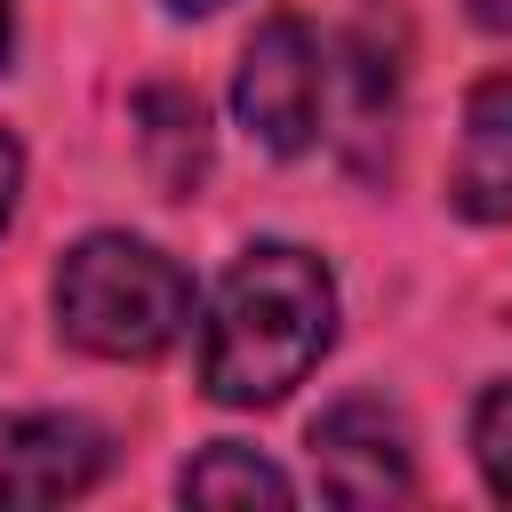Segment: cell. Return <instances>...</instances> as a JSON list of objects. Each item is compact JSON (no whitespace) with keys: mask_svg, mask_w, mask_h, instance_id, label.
I'll use <instances>...</instances> for the list:
<instances>
[{"mask_svg":"<svg viewBox=\"0 0 512 512\" xmlns=\"http://www.w3.org/2000/svg\"><path fill=\"white\" fill-rule=\"evenodd\" d=\"M336 344V272L296 240H248L200 320V392L216 408L288 400Z\"/></svg>","mask_w":512,"mask_h":512,"instance_id":"1","label":"cell"},{"mask_svg":"<svg viewBox=\"0 0 512 512\" xmlns=\"http://www.w3.org/2000/svg\"><path fill=\"white\" fill-rule=\"evenodd\" d=\"M56 336L96 360H160L192 328V272L136 232H88L48 280Z\"/></svg>","mask_w":512,"mask_h":512,"instance_id":"2","label":"cell"},{"mask_svg":"<svg viewBox=\"0 0 512 512\" xmlns=\"http://www.w3.org/2000/svg\"><path fill=\"white\" fill-rule=\"evenodd\" d=\"M8 48H16V8L0 0V72H8Z\"/></svg>","mask_w":512,"mask_h":512,"instance_id":"13","label":"cell"},{"mask_svg":"<svg viewBox=\"0 0 512 512\" xmlns=\"http://www.w3.org/2000/svg\"><path fill=\"white\" fill-rule=\"evenodd\" d=\"M344 64H352V120H344V144H352V160H360V168H376V144H392V112H400V72H392V56H384V48L368 40V24L352 32Z\"/></svg>","mask_w":512,"mask_h":512,"instance_id":"9","label":"cell"},{"mask_svg":"<svg viewBox=\"0 0 512 512\" xmlns=\"http://www.w3.org/2000/svg\"><path fill=\"white\" fill-rule=\"evenodd\" d=\"M464 16H472L480 32H512V0H464Z\"/></svg>","mask_w":512,"mask_h":512,"instance_id":"12","label":"cell"},{"mask_svg":"<svg viewBox=\"0 0 512 512\" xmlns=\"http://www.w3.org/2000/svg\"><path fill=\"white\" fill-rule=\"evenodd\" d=\"M136 152H144V176H152L160 200H192L208 184V152H216L208 104L192 88H176V80L136 88Z\"/></svg>","mask_w":512,"mask_h":512,"instance_id":"7","label":"cell"},{"mask_svg":"<svg viewBox=\"0 0 512 512\" xmlns=\"http://www.w3.org/2000/svg\"><path fill=\"white\" fill-rule=\"evenodd\" d=\"M112 464V432L64 408H0V504L88 496Z\"/></svg>","mask_w":512,"mask_h":512,"instance_id":"5","label":"cell"},{"mask_svg":"<svg viewBox=\"0 0 512 512\" xmlns=\"http://www.w3.org/2000/svg\"><path fill=\"white\" fill-rule=\"evenodd\" d=\"M16 192H24V144L0 128V232H8V216H16Z\"/></svg>","mask_w":512,"mask_h":512,"instance_id":"11","label":"cell"},{"mask_svg":"<svg viewBox=\"0 0 512 512\" xmlns=\"http://www.w3.org/2000/svg\"><path fill=\"white\" fill-rule=\"evenodd\" d=\"M312 472L328 504H400L416 496V448L392 400L344 392L336 408L312 416Z\"/></svg>","mask_w":512,"mask_h":512,"instance_id":"4","label":"cell"},{"mask_svg":"<svg viewBox=\"0 0 512 512\" xmlns=\"http://www.w3.org/2000/svg\"><path fill=\"white\" fill-rule=\"evenodd\" d=\"M472 464L496 504H512V376L472 400Z\"/></svg>","mask_w":512,"mask_h":512,"instance_id":"10","label":"cell"},{"mask_svg":"<svg viewBox=\"0 0 512 512\" xmlns=\"http://www.w3.org/2000/svg\"><path fill=\"white\" fill-rule=\"evenodd\" d=\"M176 496H184V504H296V480H288L272 456L240 448V440H208V448L176 472Z\"/></svg>","mask_w":512,"mask_h":512,"instance_id":"8","label":"cell"},{"mask_svg":"<svg viewBox=\"0 0 512 512\" xmlns=\"http://www.w3.org/2000/svg\"><path fill=\"white\" fill-rule=\"evenodd\" d=\"M216 8H232V0H168V16H216Z\"/></svg>","mask_w":512,"mask_h":512,"instance_id":"14","label":"cell"},{"mask_svg":"<svg viewBox=\"0 0 512 512\" xmlns=\"http://www.w3.org/2000/svg\"><path fill=\"white\" fill-rule=\"evenodd\" d=\"M448 208L472 224L512 216V72H488L464 96V128H456V160H448Z\"/></svg>","mask_w":512,"mask_h":512,"instance_id":"6","label":"cell"},{"mask_svg":"<svg viewBox=\"0 0 512 512\" xmlns=\"http://www.w3.org/2000/svg\"><path fill=\"white\" fill-rule=\"evenodd\" d=\"M320 96H328V56H320V32L304 16H264L240 48V72H232V112L240 128L296 160L312 136H320Z\"/></svg>","mask_w":512,"mask_h":512,"instance_id":"3","label":"cell"}]
</instances>
